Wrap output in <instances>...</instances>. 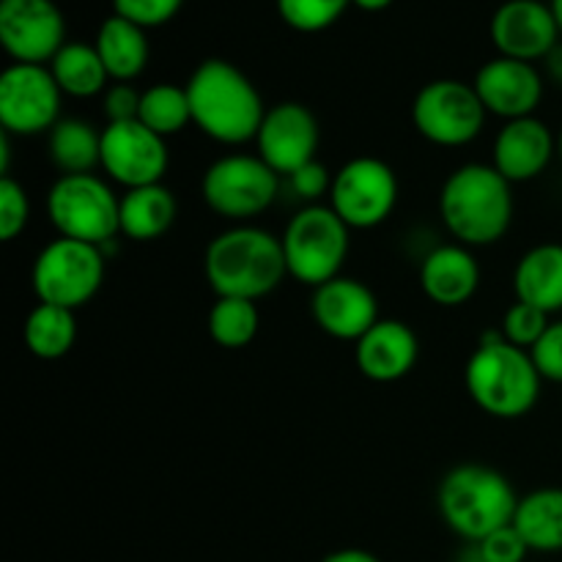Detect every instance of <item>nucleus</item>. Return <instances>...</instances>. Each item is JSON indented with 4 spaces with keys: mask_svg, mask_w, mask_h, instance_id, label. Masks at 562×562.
I'll list each match as a JSON object with an SVG mask.
<instances>
[{
    "mask_svg": "<svg viewBox=\"0 0 562 562\" xmlns=\"http://www.w3.org/2000/svg\"><path fill=\"white\" fill-rule=\"evenodd\" d=\"M192 124L223 146L256 140L267 115L263 99L250 77L231 60L209 58L187 80Z\"/></svg>",
    "mask_w": 562,
    "mask_h": 562,
    "instance_id": "nucleus-1",
    "label": "nucleus"
},
{
    "mask_svg": "<svg viewBox=\"0 0 562 562\" xmlns=\"http://www.w3.org/2000/svg\"><path fill=\"white\" fill-rule=\"evenodd\" d=\"M494 165L470 162L456 168L439 192V214L459 245H497L514 223V190Z\"/></svg>",
    "mask_w": 562,
    "mask_h": 562,
    "instance_id": "nucleus-2",
    "label": "nucleus"
},
{
    "mask_svg": "<svg viewBox=\"0 0 562 562\" xmlns=\"http://www.w3.org/2000/svg\"><path fill=\"white\" fill-rule=\"evenodd\" d=\"M203 272L214 296L258 302L289 278L283 241L258 225H234L209 241Z\"/></svg>",
    "mask_w": 562,
    "mask_h": 562,
    "instance_id": "nucleus-3",
    "label": "nucleus"
},
{
    "mask_svg": "<svg viewBox=\"0 0 562 562\" xmlns=\"http://www.w3.org/2000/svg\"><path fill=\"white\" fill-rule=\"evenodd\" d=\"M464 384L481 412L497 420H519L536 409L543 376L530 351L510 346L497 327L481 335V344L467 362Z\"/></svg>",
    "mask_w": 562,
    "mask_h": 562,
    "instance_id": "nucleus-4",
    "label": "nucleus"
},
{
    "mask_svg": "<svg viewBox=\"0 0 562 562\" xmlns=\"http://www.w3.org/2000/svg\"><path fill=\"white\" fill-rule=\"evenodd\" d=\"M437 505L456 536L481 543L492 532L514 525L519 494L494 467L459 464L439 481Z\"/></svg>",
    "mask_w": 562,
    "mask_h": 562,
    "instance_id": "nucleus-5",
    "label": "nucleus"
},
{
    "mask_svg": "<svg viewBox=\"0 0 562 562\" xmlns=\"http://www.w3.org/2000/svg\"><path fill=\"white\" fill-rule=\"evenodd\" d=\"M280 241L289 278L318 289L340 278V269L349 258L351 228L333 212V206L311 203L289 220Z\"/></svg>",
    "mask_w": 562,
    "mask_h": 562,
    "instance_id": "nucleus-6",
    "label": "nucleus"
},
{
    "mask_svg": "<svg viewBox=\"0 0 562 562\" xmlns=\"http://www.w3.org/2000/svg\"><path fill=\"white\" fill-rule=\"evenodd\" d=\"M121 198L97 173L58 176L47 192V217L58 236L104 247L121 234Z\"/></svg>",
    "mask_w": 562,
    "mask_h": 562,
    "instance_id": "nucleus-7",
    "label": "nucleus"
},
{
    "mask_svg": "<svg viewBox=\"0 0 562 562\" xmlns=\"http://www.w3.org/2000/svg\"><path fill=\"white\" fill-rule=\"evenodd\" d=\"M108 258L99 245L58 236L38 250L31 269L33 294L44 305L77 311L97 296L104 283Z\"/></svg>",
    "mask_w": 562,
    "mask_h": 562,
    "instance_id": "nucleus-8",
    "label": "nucleus"
},
{
    "mask_svg": "<svg viewBox=\"0 0 562 562\" xmlns=\"http://www.w3.org/2000/svg\"><path fill=\"white\" fill-rule=\"evenodd\" d=\"M280 176L258 154H225L214 159L201 179L206 206L231 223H247L274 203Z\"/></svg>",
    "mask_w": 562,
    "mask_h": 562,
    "instance_id": "nucleus-9",
    "label": "nucleus"
},
{
    "mask_svg": "<svg viewBox=\"0 0 562 562\" xmlns=\"http://www.w3.org/2000/svg\"><path fill=\"white\" fill-rule=\"evenodd\" d=\"M486 108L475 86L453 77L431 80L412 102V124L434 146L459 148L475 140L486 126Z\"/></svg>",
    "mask_w": 562,
    "mask_h": 562,
    "instance_id": "nucleus-10",
    "label": "nucleus"
},
{
    "mask_svg": "<svg viewBox=\"0 0 562 562\" xmlns=\"http://www.w3.org/2000/svg\"><path fill=\"white\" fill-rule=\"evenodd\" d=\"M398 192V176L384 159L355 157L333 176L329 206L351 231H368L395 212Z\"/></svg>",
    "mask_w": 562,
    "mask_h": 562,
    "instance_id": "nucleus-11",
    "label": "nucleus"
},
{
    "mask_svg": "<svg viewBox=\"0 0 562 562\" xmlns=\"http://www.w3.org/2000/svg\"><path fill=\"white\" fill-rule=\"evenodd\" d=\"M64 91L49 66L11 64L0 75V126L16 137L49 132L60 121Z\"/></svg>",
    "mask_w": 562,
    "mask_h": 562,
    "instance_id": "nucleus-12",
    "label": "nucleus"
},
{
    "mask_svg": "<svg viewBox=\"0 0 562 562\" xmlns=\"http://www.w3.org/2000/svg\"><path fill=\"white\" fill-rule=\"evenodd\" d=\"M0 44L14 64L47 66L66 44V20L53 0H0Z\"/></svg>",
    "mask_w": 562,
    "mask_h": 562,
    "instance_id": "nucleus-13",
    "label": "nucleus"
},
{
    "mask_svg": "<svg viewBox=\"0 0 562 562\" xmlns=\"http://www.w3.org/2000/svg\"><path fill=\"white\" fill-rule=\"evenodd\" d=\"M170 154L165 137L140 121L108 124L102 130V170L126 190L159 184L168 173Z\"/></svg>",
    "mask_w": 562,
    "mask_h": 562,
    "instance_id": "nucleus-14",
    "label": "nucleus"
},
{
    "mask_svg": "<svg viewBox=\"0 0 562 562\" xmlns=\"http://www.w3.org/2000/svg\"><path fill=\"white\" fill-rule=\"evenodd\" d=\"M322 130L313 110L302 102H280L267 108L261 130L256 135L258 157L278 176L289 179L316 159Z\"/></svg>",
    "mask_w": 562,
    "mask_h": 562,
    "instance_id": "nucleus-15",
    "label": "nucleus"
},
{
    "mask_svg": "<svg viewBox=\"0 0 562 562\" xmlns=\"http://www.w3.org/2000/svg\"><path fill=\"white\" fill-rule=\"evenodd\" d=\"M492 42L503 58L543 60L560 44V25L543 0H505L492 16Z\"/></svg>",
    "mask_w": 562,
    "mask_h": 562,
    "instance_id": "nucleus-16",
    "label": "nucleus"
},
{
    "mask_svg": "<svg viewBox=\"0 0 562 562\" xmlns=\"http://www.w3.org/2000/svg\"><path fill=\"white\" fill-rule=\"evenodd\" d=\"M472 86H475L486 113L503 121L536 115L543 99V75L536 69V64L503 58V55L483 64Z\"/></svg>",
    "mask_w": 562,
    "mask_h": 562,
    "instance_id": "nucleus-17",
    "label": "nucleus"
},
{
    "mask_svg": "<svg viewBox=\"0 0 562 562\" xmlns=\"http://www.w3.org/2000/svg\"><path fill=\"white\" fill-rule=\"evenodd\" d=\"M313 322L335 340H360L379 322V300L362 280L335 278L313 289Z\"/></svg>",
    "mask_w": 562,
    "mask_h": 562,
    "instance_id": "nucleus-18",
    "label": "nucleus"
},
{
    "mask_svg": "<svg viewBox=\"0 0 562 562\" xmlns=\"http://www.w3.org/2000/svg\"><path fill=\"white\" fill-rule=\"evenodd\" d=\"M558 154V137L536 115L505 121L503 130L494 137L492 165L510 181H532L549 168Z\"/></svg>",
    "mask_w": 562,
    "mask_h": 562,
    "instance_id": "nucleus-19",
    "label": "nucleus"
},
{
    "mask_svg": "<svg viewBox=\"0 0 562 562\" xmlns=\"http://www.w3.org/2000/svg\"><path fill=\"white\" fill-rule=\"evenodd\" d=\"M420 357L415 329L398 318H379L355 344V362L371 382L390 384L404 379Z\"/></svg>",
    "mask_w": 562,
    "mask_h": 562,
    "instance_id": "nucleus-20",
    "label": "nucleus"
},
{
    "mask_svg": "<svg viewBox=\"0 0 562 562\" xmlns=\"http://www.w3.org/2000/svg\"><path fill=\"white\" fill-rule=\"evenodd\" d=\"M481 263L464 245H439L423 258L420 289L434 305L461 307L477 294Z\"/></svg>",
    "mask_w": 562,
    "mask_h": 562,
    "instance_id": "nucleus-21",
    "label": "nucleus"
},
{
    "mask_svg": "<svg viewBox=\"0 0 562 562\" xmlns=\"http://www.w3.org/2000/svg\"><path fill=\"white\" fill-rule=\"evenodd\" d=\"M516 302L541 307L543 313L562 311V245H536L519 258L514 269Z\"/></svg>",
    "mask_w": 562,
    "mask_h": 562,
    "instance_id": "nucleus-22",
    "label": "nucleus"
},
{
    "mask_svg": "<svg viewBox=\"0 0 562 562\" xmlns=\"http://www.w3.org/2000/svg\"><path fill=\"white\" fill-rule=\"evenodd\" d=\"M176 217H179V201H176L173 190L159 184L135 187L121 195L119 223L121 234L132 241H154L162 239L170 228H173Z\"/></svg>",
    "mask_w": 562,
    "mask_h": 562,
    "instance_id": "nucleus-23",
    "label": "nucleus"
},
{
    "mask_svg": "<svg viewBox=\"0 0 562 562\" xmlns=\"http://www.w3.org/2000/svg\"><path fill=\"white\" fill-rule=\"evenodd\" d=\"M99 58L108 69L113 82H132L143 75L148 64V36L146 27L124 20L119 14H110L97 31Z\"/></svg>",
    "mask_w": 562,
    "mask_h": 562,
    "instance_id": "nucleus-24",
    "label": "nucleus"
},
{
    "mask_svg": "<svg viewBox=\"0 0 562 562\" xmlns=\"http://www.w3.org/2000/svg\"><path fill=\"white\" fill-rule=\"evenodd\" d=\"M514 527L530 552H562V488H536L519 497Z\"/></svg>",
    "mask_w": 562,
    "mask_h": 562,
    "instance_id": "nucleus-25",
    "label": "nucleus"
},
{
    "mask_svg": "<svg viewBox=\"0 0 562 562\" xmlns=\"http://www.w3.org/2000/svg\"><path fill=\"white\" fill-rule=\"evenodd\" d=\"M49 159L60 176L93 173L102 168V132L82 119H60L49 130Z\"/></svg>",
    "mask_w": 562,
    "mask_h": 562,
    "instance_id": "nucleus-26",
    "label": "nucleus"
},
{
    "mask_svg": "<svg viewBox=\"0 0 562 562\" xmlns=\"http://www.w3.org/2000/svg\"><path fill=\"white\" fill-rule=\"evenodd\" d=\"M49 71H53L64 97L75 99L99 97L113 82L102 58H99L97 47L86 42H66L60 53L49 60Z\"/></svg>",
    "mask_w": 562,
    "mask_h": 562,
    "instance_id": "nucleus-27",
    "label": "nucleus"
},
{
    "mask_svg": "<svg viewBox=\"0 0 562 562\" xmlns=\"http://www.w3.org/2000/svg\"><path fill=\"white\" fill-rule=\"evenodd\" d=\"M22 338H25L27 351L44 362L60 360L71 351L77 340V318L75 311L58 305H44L38 302L25 318L22 327Z\"/></svg>",
    "mask_w": 562,
    "mask_h": 562,
    "instance_id": "nucleus-28",
    "label": "nucleus"
},
{
    "mask_svg": "<svg viewBox=\"0 0 562 562\" xmlns=\"http://www.w3.org/2000/svg\"><path fill=\"white\" fill-rule=\"evenodd\" d=\"M206 329L214 344L223 349H245L261 329L258 302L239 300V296H217L209 311Z\"/></svg>",
    "mask_w": 562,
    "mask_h": 562,
    "instance_id": "nucleus-29",
    "label": "nucleus"
},
{
    "mask_svg": "<svg viewBox=\"0 0 562 562\" xmlns=\"http://www.w3.org/2000/svg\"><path fill=\"white\" fill-rule=\"evenodd\" d=\"M140 124L157 132L159 137L168 140L170 135H179L187 124H192V108L187 88L173 86V82H157L146 88L140 99Z\"/></svg>",
    "mask_w": 562,
    "mask_h": 562,
    "instance_id": "nucleus-30",
    "label": "nucleus"
},
{
    "mask_svg": "<svg viewBox=\"0 0 562 562\" xmlns=\"http://www.w3.org/2000/svg\"><path fill=\"white\" fill-rule=\"evenodd\" d=\"M280 20L300 33L327 31L346 14L351 0H274Z\"/></svg>",
    "mask_w": 562,
    "mask_h": 562,
    "instance_id": "nucleus-31",
    "label": "nucleus"
},
{
    "mask_svg": "<svg viewBox=\"0 0 562 562\" xmlns=\"http://www.w3.org/2000/svg\"><path fill=\"white\" fill-rule=\"evenodd\" d=\"M549 313H543L541 307L525 305V302H514V305L505 311L503 324H499V333L508 340L510 346H519V349L532 351L538 340L543 338V333L549 329Z\"/></svg>",
    "mask_w": 562,
    "mask_h": 562,
    "instance_id": "nucleus-32",
    "label": "nucleus"
},
{
    "mask_svg": "<svg viewBox=\"0 0 562 562\" xmlns=\"http://www.w3.org/2000/svg\"><path fill=\"white\" fill-rule=\"evenodd\" d=\"M31 223V198L11 176L0 179V239L14 241Z\"/></svg>",
    "mask_w": 562,
    "mask_h": 562,
    "instance_id": "nucleus-33",
    "label": "nucleus"
},
{
    "mask_svg": "<svg viewBox=\"0 0 562 562\" xmlns=\"http://www.w3.org/2000/svg\"><path fill=\"white\" fill-rule=\"evenodd\" d=\"M184 0H113V14L135 22L140 27H159L173 20Z\"/></svg>",
    "mask_w": 562,
    "mask_h": 562,
    "instance_id": "nucleus-34",
    "label": "nucleus"
},
{
    "mask_svg": "<svg viewBox=\"0 0 562 562\" xmlns=\"http://www.w3.org/2000/svg\"><path fill=\"white\" fill-rule=\"evenodd\" d=\"M475 547L483 562H525L527 554H530V547H527L525 538L519 536L514 525L492 532V536L483 538Z\"/></svg>",
    "mask_w": 562,
    "mask_h": 562,
    "instance_id": "nucleus-35",
    "label": "nucleus"
},
{
    "mask_svg": "<svg viewBox=\"0 0 562 562\" xmlns=\"http://www.w3.org/2000/svg\"><path fill=\"white\" fill-rule=\"evenodd\" d=\"M143 91H137L132 82H110L108 91L102 93V113L108 124H124V121H137L140 115Z\"/></svg>",
    "mask_w": 562,
    "mask_h": 562,
    "instance_id": "nucleus-36",
    "label": "nucleus"
},
{
    "mask_svg": "<svg viewBox=\"0 0 562 562\" xmlns=\"http://www.w3.org/2000/svg\"><path fill=\"white\" fill-rule=\"evenodd\" d=\"M543 382L562 384V322H552L536 349L530 351Z\"/></svg>",
    "mask_w": 562,
    "mask_h": 562,
    "instance_id": "nucleus-37",
    "label": "nucleus"
},
{
    "mask_svg": "<svg viewBox=\"0 0 562 562\" xmlns=\"http://www.w3.org/2000/svg\"><path fill=\"white\" fill-rule=\"evenodd\" d=\"M289 181H291V190H294L302 201H307V206L316 203L318 198L329 195V190H333V176H329V170L324 168L318 159H313V162H307L305 168L291 173Z\"/></svg>",
    "mask_w": 562,
    "mask_h": 562,
    "instance_id": "nucleus-38",
    "label": "nucleus"
},
{
    "mask_svg": "<svg viewBox=\"0 0 562 562\" xmlns=\"http://www.w3.org/2000/svg\"><path fill=\"white\" fill-rule=\"evenodd\" d=\"M324 562H382L373 552H366V549H338V552L327 554Z\"/></svg>",
    "mask_w": 562,
    "mask_h": 562,
    "instance_id": "nucleus-39",
    "label": "nucleus"
},
{
    "mask_svg": "<svg viewBox=\"0 0 562 562\" xmlns=\"http://www.w3.org/2000/svg\"><path fill=\"white\" fill-rule=\"evenodd\" d=\"M543 64H547L549 80L558 82V86H562V42L552 49V53L547 55V58H543Z\"/></svg>",
    "mask_w": 562,
    "mask_h": 562,
    "instance_id": "nucleus-40",
    "label": "nucleus"
},
{
    "mask_svg": "<svg viewBox=\"0 0 562 562\" xmlns=\"http://www.w3.org/2000/svg\"><path fill=\"white\" fill-rule=\"evenodd\" d=\"M351 5H357L360 11H384L387 5H393V0H351Z\"/></svg>",
    "mask_w": 562,
    "mask_h": 562,
    "instance_id": "nucleus-41",
    "label": "nucleus"
},
{
    "mask_svg": "<svg viewBox=\"0 0 562 562\" xmlns=\"http://www.w3.org/2000/svg\"><path fill=\"white\" fill-rule=\"evenodd\" d=\"M552 11H554V20H558V25H560V33H562V0H552Z\"/></svg>",
    "mask_w": 562,
    "mask_h": 562,
    "instance_id": "nucleus-42",
    "label": "nucleus"
},
{
    "mask_svg": "<svg viewBox=\"0 0 562 562\" xmlns=\"http://www.w3.org/2000/svg\"><path fill=\"white\" fill-rule=\"evenodd\" d=\"M558 154H560V159H562V130H560V137H558Z\"/></svg>",
    "mask_w": 562,
    "mask_h": 562,
    "instance_id": "nucleus-43",
    "label": "nucleus"
}]
</instances>
